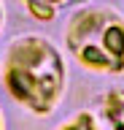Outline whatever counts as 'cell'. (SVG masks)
I'll return each mask as SVG.
<instances>
[{
	"mask_svg": "<svg viewBox=\"0 0 124 130\" xmlns=\"http://www.w3.org/2000/svg\"><path fill=\"white\" fill-rule=\"evenodd\" d=\"M0 130H3V117H0Z\"/></svg>",
	"mask_w": 124,
	"mask_h": 130,
	"instance_id": "obj_6",
	"label": "cell"
},
{
	"mask_svg": "<svg viewBox=\"0 0 124 130\" xmlns=\"http://www.w3.org/2000/svg\"><path fill=\"white\" fill-rule=\"evenodd\" d=\"M24 8H27V14L33 19H38V22H49L51 16L57 14L54 3H35V0H30V3H24Z\"/></svg>",
	"mask_w": 124,
	"mask_h": 130,
	"instance_id": "obj_3",
	"label": "cell"
},
{
	"mask_svg": "<svg viewBox=\"0 0 124 130\" xmlns=\"http://www.w3.org/2000/svg\"><path fill=\"white\" fill-rule=\"evenodd\" d=\"M57 130H100V127H97V122H94L92 114H76L70 122L59 125Z\"/></svg>",
	"mask_w": 124,
	"mask_h": 130,
	"instance_id": "obj_4",
	"label": "cell"
},
{
	"mask_svg": "<svg viewBox=\"0 0 124 130\" xmlns=\"http://www.w3.org/2000/svg\"><path fill=\"white\" fill-rule=\"evenodd\" d=\"M0 27H3V6H0Z\"/></svg>",
	"mask_w": 124,
	"mask_h": 130,
	"instance_id": "obj_5",
	"label": "cell"
},
{
	"mask_svg": "<svg viewBox=\"0 0 124 130\" xmlns=\"http://www.w3.org/2000/svg\"><path fill=\"white\" fill-rule=\"evenodd\" d=\"M65 43L89 71H124V19L111 8H81L67 24Z\"/></svg>",
	"mask_w": 124,
	"mask_h": 130,
	"instance_id": "obj_2",
	"label": "cell"
},
{
	"mask_svg": "<svg viewBox=\"0 0 124 130\" xmlns=\"http://www.w3.org/2000/svg\"><path fill=\"white\" fill-rule=\"evenodd\" d=\"M3 84L33 114L54 111L65 89V62L54 43L41 35L16 38L3 60Z\"/></svg>",
	"mask_w": 124,
	"mask_h": 130,
	"instance_id": "obj_1",
	"label": "cell"
}]
</instances>
